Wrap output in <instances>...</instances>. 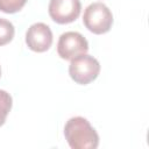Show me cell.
Wrapping results in <instances>:
<instances>
[{
	"instance_id": "cell-9",
	"label": "cell",
	"mask_w": 149,
	"mask_h": 149,
	"mask_svg": "<svg viewBox=\"0 0 149 149\" xmlns=\"http://www.w3.org/2000/svg\"><path fill=\"white\" fill-rule=\"evenodd\" d=\"M27 0H0V10L7 14H13L23 8Z\"/></svg>"
},
{
	"instance_id": "cell-3",
	"label": "cell",
	"mask_w": 149,
	"mask_h": 149,
	"mask_svg": "<svg viewBox=\"0 0 149 149\" xmlns=\"http://www.w3.org/2000/svg\"><path fill=\"white\" fill-rule=\"evenodd\" d=\"M100 72L99 62L90 55H80L73 59H71L69 66V74L74 80V83L80 85H87L97 77Z\"/></svg>"
},
{
	"instance_id": "cell-8",
	"label": "cell",
	"mask_w": 149,
	"mask_h": 149,
	"mask_svg": "<svg viewBox=\"0 0 149 149\" xmlns=\"http://www.w3.org/2000/svg\"><path fill=\"white\" fill-rule=\"evenodd\" d=\"M13 99L10 94L3 90H0V126H2L6 121L8 113L12 109Z\"/></svg>"
},
{
	"instance_id": "cell-1",
	"label": "cell",
	"mask_w": 149,
	"mask_h": 149,
	"mask_svg": "<svg viewBox=\"0 0 149 149\" xmlns=\"http://www.w3.org/2000/svg\"><path fill=\"white\" fill-rule=\"evenodd\" d=\"M64 136L72 149H95L99 144L98 133L83 116L68 120L64 127Z\"/></svg>"
},
{
	"instance_id": "cell-4",
	"label": "cell",
	"mask_w": 149,
	"mask_h": 149,
	"mask_svg": "<svg viewBox=\"0 0 149 149\" xmlns=\"http://www.w3.org/2000/svg\"><path fill=\"white\" fill-rule=\"evenodd\" d=\"M88 51L87 40L77 31H66L59 36L57 43L58 56L65 61H71Z\"/></svg>"
},
{
	"instance_id": "cell-5",
	"label": "cell",
	"mask_w": 149,
	"mask_h": 149,
	"mask_svg": "<svg viewBox=\"0 0 149 149\" xmlns=\"http://www.w3.org/2000/svg\"><path fill=\"white\" fill-rule=\"evenodd\" d=\"M80 0H50L49 15L58 24H66L76 21L80 14Z\"/></svg>"
},
{
	"instance_id": "cell-7",
	"label": "cell",
	"mask_w": 149,
	"mask_h": 149,
	"mask_svg": "<svg viewBox=\"0 0 149 149\" xmlns=\"http://www.w3.org/2000/svg\"><path fill=\"white\" fill-rule=\"evenodd\" d=\"M15 34V29L12 22L6 19L0 17V47L8 44Z\"/></svg>"
},
{
	"instance_id": "cell-2",
	"label": "cell",
	"mask_w": 149,
	"mask_h": 149,
	"mask_svg": "<svg viewBox=\"0 0 149 149\" xmlns=\"http://www.w3.org/2000/svg\"><path fill=\"white\" fill-rule=\"evenodd\" d=\"M84 26L93 34L101 35L112 28L113 14L102 2H93L86 7L83 15Z\"/></svg>"
},
{
	"instance_id": "cell-6",
	"label": "cell",
	"mask_w": 149,
	"mask_h": 149,
	"mask_svg": "<svg viewBox=\"0 0 149 149\" xmlns=\"http://www.w3.org/2000/svg\"><path fill=\"white\" fill-rule=\"evenodd\" d=\"M26 43L28 48L35 52H44L52 44V31L50 27L43 22L31 24L26 34Z\"/></svg>"
},
{
	"instance_id": "cell-10",
	"label": "cell",
	"mask_w": 149,
	"mask_h": 149,
	"mask_svg": "<svg viewBox=\"0 0 149 149\" xmlns=\"http://www.w3.org/2000/svg\"><path fill=\"white\" fill-rule=\"evenodd\" d=\"M0 76H1V69H0Z\"/></svg>"
}]
</instances>
